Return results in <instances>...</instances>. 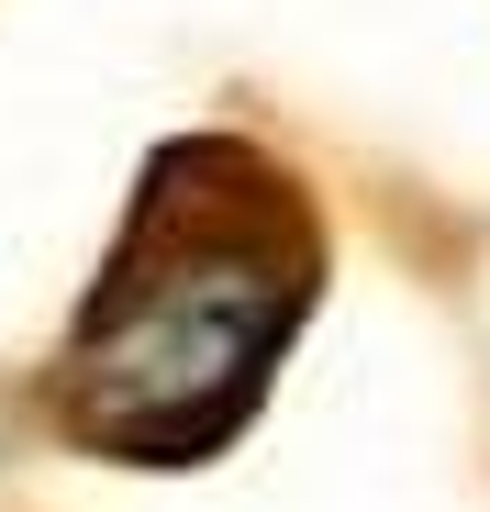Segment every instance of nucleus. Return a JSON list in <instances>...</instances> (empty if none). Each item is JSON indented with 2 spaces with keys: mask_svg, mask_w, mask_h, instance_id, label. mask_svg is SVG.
<instances>
[{
  "mask_svg": "<svg viewBox=\"0 0 490 512\" xmlns=\"http://www.w3.org/2000/svg\"><path fill=\"white\" fill-rule=\"evenodd\" d=\"M312 301L323 212L301 167L245 134H179L145 156L134 212L45 368V401L90 457L201 468L257 423Z\"/></svg>",
  "mask_w": 490,
  "mask_h": 512,
  "instance_id": "1",
  "label": "nucleus"
}]
</instances>
